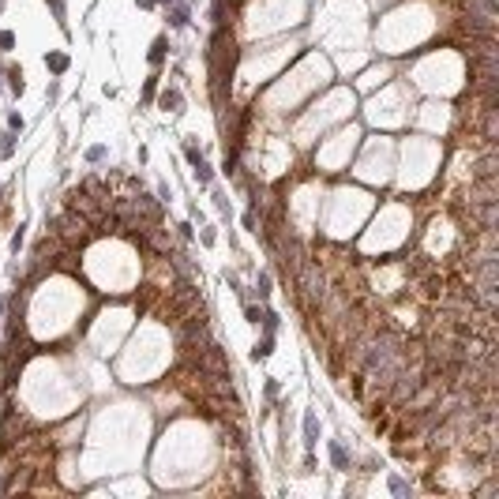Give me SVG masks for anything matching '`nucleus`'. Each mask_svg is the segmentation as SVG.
Listing matches in <instances>:
<instances>
[{
	"label": "nucleus",
	"instance_id": "nucleus-1",
	"mask_svg": "<svg viewBox=\"0 0 499 499\" xmlns=\"http://www.w3.org/2000/svg\"><path fill=\"white\" fill-rule=\"evenodd\" d=\"M49 229H53L56 237H60V244L75 248V252H79V248H83V244L94 237V225L86 222V218L79 214V210H72V207L64 210L60 218H53V225H49Z\"/></svg>",
	"mask_w": 499,
	"mask_h": 499
},
{
	"label": "nucleus",
	"instance_id": "nucleus-2",
	"mask_svg": "<svg viewBox=\"0 0 499 499\" xmlns=\"http://www.w3.org/2000/svg\"><path fill=\"white\" fill-rule=\"evenodd\" d=\"M271 349H274V338H271V330H267L263 338L255 342V349H252V360H263V357H271Z\"/></svg>",
	"mask_w": 499,
	"mask_h": 499
},
{
	"label": "nucleus",
	"instance_id": "nucleus-3",
	"mask_svg": "<svg viewBox=\"0 0 499 499\" xmlns=\"http://www.w3.org/2000/svg\"><path fill=\"white\" fill-rule=\"evenodd\" d=\"M330 458H334V465H338V469H349V454H345L342 443H330Z\"/></svg>",
	"mask_w": 499,
	"mask_h": 499
},
{
	"label": "nucleus",
	"instance_id": "nucleus-4",
	"mask_svg": "<svg viewBox=\"0 0 499 499\" xmlns=\"http://www.w3.org/2000/svg\"><path fill=\"white\" fill-rule=\"evenodd\" d=\"M45 64H49V72H56V75H60V72H68V56H64V53L45 56Z\"/></svg>",
	"mask_w": 499,
	"mask_h": 499
},
{
	"label": "nucleus",
	"instance_id": "nucleus-5",
	"mask_svg": "<svg viewBox=\"0 0 499 499\" xmlns=\"http://www.w3.org/2000/svg\"><path fill=\"white\" fill-rule=\"evenodd\" d=\"M165 49H169V42H165V38H158V42H154V49H150V64H154V68H158L161 60H165Z\"/></svg>",
	"mask_w": 499,
	"mask_h": 499
},
{
	"label": "nucleus",
	"instance_id": "nucleus-6",
	"mask_svg": "<svg viewBox=\"0 0 499 499\" xmlns=\"http://www.w3.org/2000/svg\"><path fill=\"white\" fill-rule=\"evenodd\" d=\"M8 86H12L15 94H23V86H26L23 83V68H8Z\"/></svg>",
	"mask_w": 499,
	"mask_h": 499
},
{
	"label": "nucleus",
	"instance_id": "nucleus-7",
	"mask_svg": "<svg viewBox=\"0 0 499 499\" xmlns=\"http://www.w3.org/2000/svg\"><path fill=\"white\" fill-rule=\"evenodd\" d=\"M177 105H180V94H177V90H165V94H161V109H165V113H177Z\"/></svg>",
	"mask_w": 499,
	"mask_h": 499
},
{
	"label": "nucleus",
	"instance_id": "nucleus-8",
	"mask_svg": "<svg viewBox=\"0 0 499 499\" xmlns=\"http://www.w3.org/2000/svg\"><path fill=\"white\" fill-rule=\"evenodd\" d=\"M304 436H308V447L315 443V439H319V424H315V417H312V413L304 417Z\"/></svg>",
	"mask_w": 499,
	"mask_h": 499
},
{
	"label": "nucleus",
	"instance_id": "nucleus-9",
	"mask_svg": "<svg viewBox=\"0 0 499 499\" xmlns=\"http://www.w3.org/2000/svg\"><path fill=\"white\" fill-rule=\"evenodd\" d=\"M169 23H173V26H184V23H188V8H184V4H173Z\"/></svg>",
	"mask_w": 499,
	"mask_h": 499
},
{
	"label": "nucleus",
	"instance_id": "nucleus-10",
	"mask_svg": "<svg viewBox=\"0 0 499 499\" xmlns=\"http://www.w3.org/2000/svg\"><path fill=\"white\" fill-rule=\"evenodd\" d=\"M195 177H199V184H210V165H207L203 158L195 161Z\"/></svg>",
	"mask_w": 499,
	"mask_h": 499
},
{
	"label": "nucleus",
	"instance_id": "nucleus-11",
	"mask_svg": "<svg viewBox=\"0 0 499 499\" xmlns=\"http://www.w3.org/2000/svg\"><path fill=\"white\" fill-rule=\"evenodd\" d=\"M12 154H15V139L4 136V143H0V158H12Z\"/></svg>",
	"mask_w": 499,
	"mask_h": 499
},
{
	"label": "nucleus",
	"instance_id": "nucleus-12",
	"mask_svg": "<svg viewBox=\"0 0 499 499\" xmlns=\"http://www.w3.org/2000/svg\"><path fill=\"white\" fill-rule=\"evenodd\" d=\"M255 289H259V296H267V293H271V274H259Z\"/></svg>",
	"mask_w": 499,
	"mask_h": 499
},
{
	"label": "nucleus",
	"instance_id": "nucleus-13",
	"mask_svg": "<svg viewBox=\"0 0 499 499\" xmlns=\"http://www.w3.org/2000/svg\"><path fill=\"white\" fill-rule=\"evenodd\" d=\"M49 4H53V15H56V23L64 26V0H49Z\"/></svg>",
	"mask_w": 499,
	"mask_h": 499
},
{
	"label": "nucleus",
	"instance_id": "nucleus-14",
	"mask_svg": "<svg viewBox=\"0 0 499 499\" xmlns=\"http://www.w3.org/2000/svg\"><path fill=\"white\" fill-rule=\"evenodd\" d=\"M154 94H158V79H147V90H143V98L154 102Z\"/></svg>",
	"mask_w": 499,
	"mask_h": 499
},
{
	"label": "nucleus",
	"instance_id": "nucleus-15",
	"mask_svg": "<svg viewBox=\"0 0 499 499\" xmlns=\"http://www.w3.org/2000/svg\"><path fill=\"white\" fill-rule=\"evenodd\" d=\"M105 158V147H90L86 150V161H102Z\"/></svg>",
	"mask_w": 499,
	"mask_h": 499
},
{
	"label": "nucleus",
	"instance_id": "nucleus-16",
	"mask_svg": "<svg viewBox=\"0 0 499 499\" xmlns=\"http://www.w3.org/2000/svg\"><path fill=\"white\" fill-rule=\"evenodd\" d=\"M184 154H188V161H191V165H195V161H199V158H203V154H199V150H195V147H191V143H184Z\"/></svg>",
	"mask_w": 499,
	"mask_h": 499
},
{
	"label": "nucleus",
	"instance_id": "nucleus-17",
	"mask_svg": "<svg viewBox=\"0 0 499 499\" xmlns=\"http://www.w3.org/2000/svg\"><path fill=\"white\" fill-rule=\"evenodd\" d=\"M12 45H15V38H12V34H8V30H4V34H0V49H4V53H8V49H12Z\"/></svg>",
	"mask_w": 499,
	"mask_h": 499
},
{
	"label": "nucleus",
	"instance_id": "nucleus-18",
	"mask_svg": "<svg viewBox=\"0 0 499 499\" xmlns=\"http://www.w3.org/2000/svg\"><path fill=\"white\" fill-rule=\"evenodd\" d=\"M8 124H12V131H19V128H23V117H19V113H12V117H8Z\"/></svg>",
	"mask_w": 499,
	"mask_h": 499
},
{
	"label": "nucleus",
	"instance_id": "nucleus-19",
	"mask_svg": "<svg viewBox=\"0 0 499 499\" xmlns=\"http://www.w3.org/2000/svg\"><path fill=\"white\" fill-rule=\"evenodd\" d=\"M154 4H173V0H154Z\"/></svg>",
	"mask_w": 499,
	"mask_h": 499
},
{
	"label": "nucleus",
	"instance_id": "nucleus-20",
	"mask_svg": "<svg viewBox=\"0 0 499 499\" xmlns=\"http://www.w3.org/2000/svg\"><path fill=\"white\" fill-rule=\"evenodd\" d=\"M0 12H4V0H0Z\"/></svg>",
	"mask_w": 499,
	"mask_h": 499
}]
</instances>
